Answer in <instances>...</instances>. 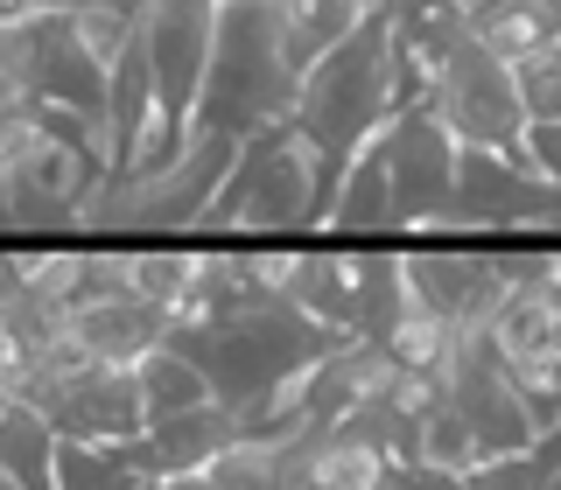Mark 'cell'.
<instances>
[{"instance_id": "6da1fadb", "label": "cell", "mask_w": 561, "mask_h": 490, "mask_svg": "<svg viewBox=\"0 0 561 490\" xmlns=\"http://www.w3.org/2000/svg\"><path fill=\"white\" fill-rule=\"evenodd\" d=\"M295 98H302V70L288 63L274 0H225L218 8V49H210L204 98L190 113V133H274L295 127Z\"/></svg>"}, {"instance_id": "7a4b0ae2", "label": "cell", "mask_w": 561, "mask_h": 490, "mask_svg": "<svg viewBox=\"0 0 561 490\" xmlns=\"http://www.w3.org/2000/svg\"><path fill=\"white\" fill-rule=\"evenodd\" d=\"M393 113H400V49H393V22H373V28H351L323 63L302 70L295 133L330 162V175H344V162Z\"/></svg>"}, {"instance_id": "3957f363", "label": "cell", "mask_w": 561, "mask_h": 490, "mask_svg": "<svg viewBox=\"0 0 561 490\" xmlns=\"http://www.w3.org/2000/svg\"><path fill=\"white\" fill-rule=\"evenodd\" d=\"M337 189L330 162L309 148L295 127L253 133L232 168V183L218 189V203L204 210L197 232H239V238H267V232H323V203Z\"/></svg>"}, {"instance_id": "277c9868", "label": "cell", "mask_w": 561, "mask_h": 490, "mask_svg": "<svg viewBox=\"0 0 561 490\" xmlns=\"http://www.w3.org/2000/svg\"><path fill=\"white\" fill-rule=\"evenodd\" d=\"M190 350V358L210 372L218 385V399H232V407H253V399H267L280 378H295L302 364L330 358L344 337H330L316 315H302L295 302H253L245 315L232 323L204 329V337H175Z\"/></svg>"}, {"instance_id": "5b68a950", "label": "cell", "mask_w": 561, "mask_h": 490, "mask_svg": "<svg viewBox=\"0 0 561 490\" xmlns=\"http://www.w3.org/2000/svg\"><path fill=\"white\" fill-rule=\"evenodd\" d=\"M463 148H499L526 162V98H519V63L491 57L484 43H463L449 57V70L435 78V92L421 98Z\"/></svg>"}, {"instance_id": "8992f818", "label": "cell", "mask_w": 561, "mask_h": 490, "mask_svg": "<svg viewBox=\"0 0 561 490\" xmlns=\"http://www.w3.org/2000/svg\"><path fill=\"white\" fill-rule=\"evenodd\" d=\"M435 232H561V189L519 154L463 148L456 203L435 218Z\"/></svg>"}, {"instance_id": "52a82bcc", "label": "cell", "mask_w": 561, "mask_h": 490, "mask_svg": "<svg viewBox=\"0 0 561 490\" xmlns=\"http://www.w3.org/2000/svg\"><path fill=\"white\" fill-rule=\"evenodd\" d=\"M386 162H393V197H400V232H435V218L456 203V168H463V140H456L428 105H408L379 127Z\"/></svg>"}, {"instance_id": "ba28073f", "label": "cell", "mask_w": 561, "mask_h": 490, "mask_svg": "<svg viewBox=\"0 0 561 490\" xmlns=\"http://www.w3.org/2000/svg\"><path fill=\"white\" fill-rule=\"evenodd\" d=\"M22 407H43L49 420H57L64 442L134 448L140 434H148V393H140V372H113V364H99V372H84V378L28 385Z\"/></svg>"}, {"instance_id": "9c48e42d", "label": "cell", "mask_w": 561, "mask_h": 490, "mask_svg": "<svg viewBox=\"0 0 561 490\" xmlns=\"http://www.w3.org/2000/svg\"><path fill=\"white\" fill-rule=\"evenodd\" d=\"M140 49H148L162 105L190 127V113L204 98V78H210V49H218V0H148Z\"/></svg>"}, {"instance_id": "30bf717a", "label": "cell", "mask_w": 561, "mask_h": 490, "mask_svg": "<svg viewBox=\"0 0 561 490\" xmlns=\"http://www.w3.org/2000/svg\"><path fill=\"white\" fill-rule=\"evenodd\" d=\"M28 63H35V92H43L49 113H78V119H92V127L105 133V113H113V70L70 35L64 14H49L43 28H28Z\"/></svg>"}, {"instance_id": "8fae6325", "label": "cell", "mask_w": 561, "mask_h": 490, "mask_svg": "<svg viewBox=\"0 0 561 490\" xmlns=\"http://www.w3.org/2000/svg\"><path fill=\"white\" fill-rule=\"evenodd\" d=\"M408 280L435 315H449L456 329H484L491 308L505 302L513 273L505 253H408Z\"/></svg>"}, {"instance_id": "7c38bea8", "label": "cell", "mask_w": 561, "mask_h": 490, "mask_svg": "<svg viewBox=\"0 0 561 490\" xmlns=\"http://www.w3.org/2000/svg\"><path fill=\"white\" fill-rule=\"evenodd\" d=\"M64 329L92 350L99 364H113V372H140L162 343H175V323L154 302H140V294H84V302L64 315Z\"/></svg>"}, {"instance_id": "4fadbf2b", "label": "cell", "mask_w": 561, "mask_h": 490, "mask_svg": "<svg viewBox=\"0 0 561 490\" xmlns=\"http://www.w3.org/2000/svg\"><path fill=\"white\" fill-rule=\"evenodd\" d=\"M239 434H245V413L232 399H210V407L148 420V434L134 442V463L148 469V477H183V469H210Z\"/></svg>"}, {"instance_id": "5bb4252c", "label": "cell", "mask_w": 561, "mask_h": 490, "mask_svg": "<svg viewBox=\"0 0 561 490\" xmlns=\"http://www.w3.org/2000/svg\"><path fill=\"white\" fill-rule=\"evenodd\" d=\"M323 232H400L393 162H386V140L379 133L344 162L337 189H330V203H323Z\"/></svg>"}, {"instance_id": "9a60e30c", "label": "cell", "mask_w": 561, "mask_h": 490, "mask_svg": "<svg viewBox=\"0 0 561 490\" xmlns=\"http://www.w3.org/2000/svg\"><path fill=\"white\" fill-rule=\"evenodd\" d=\"M470 43L505 63L561 49V0H470Z\"/></svg>"}, {"instance_id": "2e32d148", "label": "cell", "mask_w": 561, "mask_h": 490, "mask_svg": "<svg viewBox=\"0 0 561 490\" xmlns=\"http://www.w3.org/2000/svg\"><path fill=\"white\" fill-rule=\"evenodd\" d=\"M358 302H365V253H309L295 308L316 315L330 337H358Z\"/></svg>"}, {"instance_id": "e0dca14e", "label": "cell", "mask_w": 561, "mask_h": 490, "mask_svg": "<svg viewBox=\"0 0 561 490\" xmlns=\"http://www.w3.org/2000/svg\"><path fill=\"white\" fill-rule=\"evenodd\" d=\"M140 393H148V420H162V413L210 407V399H218V385H210V372L190 358L183 343H162L148 364H140Z\"/></svg>"}, {"instance_id": "ac0fdd59", "label": "cell", "mask_w": 561, "mask_h": 490, "mask_svg": "<svg viewBox=\"0 0 561 490\" xmlns=\"http://www.w3.org/2000/svg\"><path fill=\"white\" fill-rule=\"evenodd\" d=\"M274 14H280V43H288V63H295V70L323 63L330 49H337L344 35L358 28L344 0H274Z\"/></svg>"}, {"instance_id": "d6986e66", "label": "cell", "mask_w": 561, "mask_h": 490, "mask_svg": "<svg viewBox=\"0 0 561 490\" xmlns=\"http://www.w3.org/2000/svg\"><path fill=\"white\" fill-rule=\"evenodd\" d=\"M57 490H154V477L134 463V448L64 442L57 448Z\"/></svg>"}, {"instance_id": "ffe728a7", "label": "cell", "mask_w": 561, "mask_h": 490, "mask_svg": "<svg viewBox=\"0 0 561 490\" xmlns=\"http://www.w3.org/2000/svg\"><path fill=\"white\" fill-rule=\"evenodd\" d=\"M64 22H70V35H78L105 70H119V63H127V49L140 43L148 8H134V0H84V8H70Z\"/></svg>"}, {"instance_id": "44dd1931", "label": "cell", "mask_w": 561, "mask_h": 490, "mask_svg": "<svg viewBox=\"0 0 561 490\" xmlns=\"http://www.w3.org/2000/svg\"><path fill=\"white\" fill-rule=\"evenodd\" d=\"M84 267H92V245H49V253H22V288L35 302H49L57 315H70L84 302Z\"/></svg>"}, {"instance_id": "7402d4cb", "label": "cell", "mask_w": 561, "mask_h": 490, "mask_svg": "<svg viewBox=\"0 0 561 490\" xmlns=\"http://www.w3.org/2000/svg\"><path fill=\"white\" fill-rule=\"evenodd\" d=\"M197 267H204V253H190V245H148L140 267H134V294L154 302L175 323V308L190 302V288H197Z\"/></svg>"}, {"instance_id": "603a6c76", "label": "cell", "mask_w": 561, "mask_h": 490, "mask_svg": "<svg viewBox=\"0 0 561 490\" xmlns=\"http://www.w3.org/2000/svg\"><path fill=\"white\" fill-rule=\"evenodd\" d=\"M456 337H463V329H456L449 315H435L428 302H414V308L400 315V323L386 329L379 343L393 350V358L408 364V372H443V358H449V350H456Z\"/></svg>"}, {"instance_id": "cb8c5ba5", "label": "cell", "mask_w": 561, "mask_h": 490, "mask_svg": "<svg viewBox=\"0 0 561 490\" xmlns=\"http://www.w3.org/2000/svg\"><path fill=\"white\" fill-rule=\"evenodd\" d=\"M554 477H561V434H548L540 448H519V455H491L456 490H554Z\"/></svg>"}, {"instance_id": "d4e9b609", "label": "cell", "mask_w": 561, "mask_h": 490, "mask_svg": "<svg viewBox=\"0 0 561 490\" xmlns=\"http://www.w3.org/2000/svg\"><path fill=\"white\" fill-rule=\"evenodd\" d=\"M484 463V442H478V428H470L456 407L443 413H428L421 420V469H443V477H470V469Z\"/></svg>"}, {"instance_id": "484cf974", "label": "cell", "mask_w": 561, "mask_h": 490, "mask_svg": "<svg viewBox=\"0 0 561 490\" xmlns=\"http://www.w3.org/2000/svg\"><path fill=\"white\" fill-rule=\"evenodd\" d=\"M519 98L534 127H561V49H540L519 63Z\"/></svg>"}, {"instance_id": "4316f807", "label": "cell", "mask_w": 561, "mask_h": 490, "mask_svg": "<svg viewBox=\"0 0 561 490\" xmlns=\"http://www.w3.org/2000/svg\"><path fill=\"white\" fill-rule=\"evenodd\" d=\"M43 92H35V63H28V28L22 35H0V119L35 113Z\"/></svg>"}, {"instance_id": "83f0119b", "label": "cell", "mask_w": 561, "mask_h": 490, "mask_svg": "<svg viewBox=\"0 0 561 490\" xmlns=\"http://www.w3.org/2000/svg\"><path fill=\"white\" fill-rule=\"evenodd\" d=\"M245 259H253V288L267 294V302H295V288H302V267L309 253H280V245H245Z\"/></svg>"}, {"instance_id": "f1b7e54d", "label": "cell", "mask_w": 561, "mask_h": 490, "mask_svg": "<svg viewBox=\"0 0 561 490\" xmlns=\"http://www.w3.org/2000/svg\"><path fill=\"white\" fill-rule=\"evenodd\" d=\"M449 407V385H443V372H408L400 364V385H393V399H386V413L393 420H408V428H421L428 413H443Z\"/></svg>"}, {"instance_id": "f546056e", "label": "cell", "mask_w": 561, "mask_h": 490, "mask_svg": "<svg viewBox=\"0 0 561 490\" xmlns=\"http://www.w3.org/2000/svg\"><path fill=\"white\" fill-rule=\"evenodd\" d=\"M134 267H140V253H113V245H92L84 294H134Z\"/></svg>"}, {"instance_id": "4dcf8cb0", "label": "cell", "mask_w": 561, "mask_h": 490, "mask_svg": "<svg viewBox=\"0 0 561 490\" xmlns=\"http://www.w3.org/2000/svg\"><path fill=\"white\" fill-rule=\"evenodd\" d=\"M526 162L561 189V127H526Z\"/></svg>"}, {"instance_id": "1f68e13d", "label": "cell", "mask_w": 561, "mask_h": 490, "mask_svg": "<svg viewBox=\"0 0 561 490\" xmlns=\"http://www.w3.org/2000/svg\"><path fill=\"white\" fill-rule=\"evenodd\" d=\"M49 0H0V35H22V28H43L49 22Z\"/></svg>"}, {"instance_id": "d6a6232c", "label": "cell", "mask_w": 561, "mask_h": 490, "mask_svg": "<svg viewBox=\"0 0 561 490\" xmlns=\"http://www.w3.org/2000/svg\"><path fill=\"white\" fill-rule=\"evenodd\" d=\"M154 490H225L210 469H183V477H154Z\"/></svg>"}, {"instance_id": "836d02e7", "label": "cell", "mask_w": 561, "mask_h": 490, "mask_svg": "<svg viewBox=\"0 0 561 490\" xmlns=\"http://www.w3.org/2000/svg\"><path fill=\"white\" fill-rule=\"evenodd\" d=\"M8 413H14V399H8V393H0V428H8Z\"/></svg>"}, {"instance_id": "e575fe53", "label": "cell", "mask_w": 561, "mask_h": 490, "mask_svg": "<svg viewBox=\"0 0 561 490\" xmlns=\"http://www.w3.org/2000/svg\"><path fill=\"white\" fill-rule=\"evenodd\" d=\"M0 490H22V483H14V477H8V469H0Z\"/></svg>"}, {"instance_id": "d590c367", "label": "cell", "mask_w": 561, "mask_h": 490, "mask_svg": "<svg viewBox=\"0 0 561 490\" xmlns=\"http://www.w3.org/2000/svg\"><path fill=\"white\" fill-rule=\"evenodd\" d=\"M554 280H561V253H554Z\"/></svg>"}]
</instances>
